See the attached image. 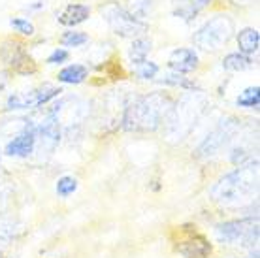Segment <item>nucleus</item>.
I'll use <instances>...</instances> for the list:
<instances>
[{
    "instance_id": "nucleus-1",
    "label": "nucleus",
    "mask_w": 260,
    "mask_h": 258,
    "mask_svg": "<svg viewBox=\"0 0 260 258\" xmlns=\"http://www.w3.org/2000/svg\"><path fill=\"white\" fill-rule=\"evenodd\" d=\"M256 187H258V162L251 160L249 164H241L240 168L222 175L211 187L209 196L219 204L230 206L247 200L249 196L256 192Z\"/></svg>"
},
{
    "instance_id": "nucleus-2",
    "label": "nucleus",
    "mask_w": 260,
    "mask_h": 258,
    "mask_svg": "<svg viewBox=\"0 0 260 258\" xmlns=\"http://www.w3.org/2000/svg\"><path fill=\"white\" fill-rule=\"evenodd\" d=\"M170 100L160 92L138 96L130 104L123 117V128L130 132H153L160 126Z\"/></svg>"
},
{
    "instance_id": "nucleus-3",
    "label": "nucleus",
    "mask_w": 260,
    "mask_h": 258,
    "mask_svg": "<svg viewBox=\"0 0 260 258\" xmlns=\"http://www.w3.org/2000/svg\"><path fill=\"white\" fill-rule=\"evenodd\" d=\"M232 36H234V21L230 15L221 13L206 21L194 33L192 42L204 51H219L230 42Z\"/></svg>"
},
{
    "instance_id": "nucleus-4",
    "label": "nucleus",
    "mask_w": 260,
    "mask_h": 258,
    "mask_svg": "<svg viewBox=\"0 0 260 258\" xmlns=\"http://www.w3.org/2000/svg\"><path fill=\"white\" fill-rule=\"evenodd\" d=\"M100 12H102V17L106 19V23L110 25V28L117 36H123V38L138 36L140 38V34L147 30V25L143 21H138L136 17H132L123 6H119L115 2L102 6Z\"/></svg>"
},
{
    "instance_id": "nucleus-5",
    "label": "nucleus",
    "mask_w": 260,
    "mask_h": 258,
    "mask_svg": "<svg viewBox=\"0 0 260 258\" xmlns=\"http://www.w3.org/2000/svg\"><path fill=\"white\" fill-rule=\"evenodd\" d=\"M217 236L224 243L253 247L258 241V222L256 219L228 220L217 226Z\"/></svg>"
},
{
    "instance_id": "nucleus-6",
    "label": "nucleus",
    "mask_w": 260,
    "mask_h": 258,
    "mask_svg": "<svg viewBox=\"0 0 260 258\" xmlns=\"http://www.w3.org/2000/svg\"><path fill=\"white\" fill-rule=\"evenodd\" d=\"M40 142V151L47 155H51L55 147L60 142V124L59 117H57V110H53L49 115L36 126V143Z\"/></svg>"
},
{
    "instance_id": "nucleus-7",
    "label": "nucleus",
    "mask_w": 260,
    "mask_h": 258,
    "mask_svg": "<svg viewBox=\"0 0 260 258\" xmlns=\"http://www.w3.org/2000/svg\"><path fill=\"white\" fill-rule=\"evenodd\" d=\"M0 58L8 66H12L15 72H19V74H30V72H34V66H30L32 60L26 55L25 45L17 42V40H8V42L2 44V47H0Z\"/></svg>"
},
{
    "instance_id": "nucleus-8",
    "label": "nucleus",
    "mask_w": 260,
    "mask_h": 258,
    "mask_svg": "<svg viewBox=\"0 0 260 258\" xmlns=\"http://www.w3.org/2000/svg\"><path fill=\"white\" fill-rule=\"evenodd\" d=\"M34 147H36V126L28 121V123L25 124V128L21 130L12 142H8L4 153H6L8 156L25 158V156H28L32 153Z\"/></svg>"
},
{
    "instance_id": "nucleus-9",
    "label": "nucleus",
    "mask_w": 260,
    "mask_h": 258,
    "mask_svg": "<svg viewBox=\"0 0 260 258\" xmlns=\"http://www.w3.org/2000/svg\"><path fill=\"white\" fill-rule=\"evenodd\" d=\"M234 130H236V123H226V121H222V123L208 136V140L200 145V149H198L200 156L215 155V153L230 140V136L234 134Z\"/></svg>"
},
{
    "instance_id": "nucleus-10",
    "label": "nucleus",
    "mask_w": 260,
    "mask_h": 258,
    "mask_svg": "<svg viewBox=\"0 0 260 258\" xmlns=\"http://www.w3.org/2000/svg\"><path fill=\"white\" fill-rule=\"evenodd\" d=\"M168 66L176 74H189L198 68V55L190 47H179L176 51H172L168 58Z\"/></svg>"
},
{
    "instance_id": "nucleus-11",
    "label": "nucleus",
    "mask_w": 260,
    "mask_h": 258,
    "mask_svg": "<svg viewBox=\"0 0 260 258\" xmlns=\"http://www.w3.org/2000/svg\"><path fill=\"white\" fill-rule=\"evenodd\" d=\"M177 251L185 258H206L211 252V245L202 236L194 234V236H189L187 239L179 241Z\"/></svg>"
},
{
    "instance_id": "nucleus-12",
    "label": "nucleus",
    "mask_w": 260,
    "mask_h": 258,
    "mask_svg": "<svg viewBox=\"0 0 260 258\" xmlns=\"http://www.w3.org/2000/svg\"><path fill=\"white\" fill-rule=\"evenodd\" d=\"M89 15H91V8L87 6V4H68V6L59 13V23L60 25H66V26H76L79 23H83V21L89 19Z\"/></svg>"
},
{
    "instance_id": "nucleus-13",
    "label": "nucleus",
    "mask_w": 260,
    "mask_h": 258,
    "mask_svg": "<svg viewBox=\"0 0 260 258\" xmlns=\"http://www.w3.org/2000/svg\"><path fill=\"white\" fill-rule=\"evenodd\" d=\"M260 45V34L256 28H243L238 33V47H240V53L243 55H253V53L258 51Z\"/></svg>"
},
{
    "instance_id": "nucleus-14",
    "label": "nucleus",
    "mask_w": 260,
    "mask_h": 258,
    "mask_svg": "<svg viewBox=\"0 0 260 258\" xmlns=\"http://www.w3.org/2000/svg\"><path fill=\"white\" fill-rule=\"evenodd\" d=\"M89 78V70L83 64H70L59 72V81L66 85H79Z\"/></svg>"
},
{
    "instance_id": "nucleus-15",
    "label": "nucleus",
    "mask_w": 260,
    "mask_h": 258,
    "mask_svg": "<svg viewBox=\"0 0 260 258\" xmlns=\"http://www.w3.org/2000/svg\"><path fill=\"white\" fill-rule=\"evenodd\" d=\"M6 108L10 111L36 108V94H34V90H30V92H13V94H10V98H8V102H6Z\"/></svg>"
},
{
    "instance_id": "nucleus-16",
    "label": "nucleus",
    "mask_w": 260,
    "mask_h": 258,
    "mask_svg": "<svg viewBox=\"0 0 260 258\" xmlns=\"http://www.w3.org/2000/svg\"><path fill=\"white\" fill-rule=\"evenodd\" d=\"M253 66V60L251 57L243 55V53H230L226 57L222 58V68L228 72H243Z\"/></svg>"
},
{
    "instance_id": "nucleus-17",
    "label": "nucleus",
    "mask_w": 260,
    "mask_h": 258,
    "mask_svg": "<svg viewBox=\"0 0 260 258\" xmlns=\"http://www.w3.org/2000/svg\"><path fill=\"white\" fill-rule=\"evenodd\" d=\"M153 4H155V0H126V6L123 8L132 17H136L138 21H143L151 13Z\"/></svg>"
},
{
    "instance_id": "nucleus-18",
    "label": "nucleus",
    "mask_w": 260,
    "mask_h": 258,
    "mask_svg": "<svg viewBox=\"0 0 260 258\" xmlns=\"http://www.w3.org/2000/svg\"><path fill=\"white\" fill-rule=\"evenodd\" d=\"M149 51H151V40H147V38L134 40L128 49V57H130V60H132V64H140L142 60H145L147 55H149Z\"/></svg>"
},
{
    "instance_id": "nucleus-19",
    "label": "nucleus",
    "mask_w": 260,
    "mask_h": 258,
    "mask_svg": "<svg viewBox=\"0 0 260 258\" xmlns=\"http://www.w3.org/2000/svg\"><path fill=\"white\" fill-rule=\"evenodd\" d=\"M236 104L240 108H249V110H256L260 104V89L258 85L254 87H247L245 90H241L240 96L236 98Z\"/></svg>"
},
{
    "instance_id": "nucleus-20",
    "label": "nucleus",
    "mask_w": 260,
    "mask_h": 258,
    "mask_svg": "<svg viewBox=\"0 0 260 258\" xmlns=\"http://www.w3.org/2000/svg\"><path fill=\"white\" fill-rule=\"evenodd\" d=\"M198 12H200V8L196 6L192 0H176L174 2V13L185 21L196 19Z\"/></svg>"
},
{
    "instance_id": "nucleus-21",
    "label": "nucleus",
    "mask_w": 260,
    "mask_h": 258,
    "mask_svg": "<svg viewBox=\"0 0 260 258\" xmlns=\"http://www.w3.org/2000/svg\"><path fill=\"white\" fill-rule=\"evenodd\" d=\"M62 90L57 89V87H53V85L46 83L42 85L40 89H34V94H36V108H40V106H46L49 100H53L55 96H59Z\"/></svg>"
},
{
    "instance_id": "nucleus-22",
    "label": "nucleus",
    "mask_w": 260,
    "mask_h": 258,
    "mask_svg": "<svg viewBox=\"0 0 260 258\" xmlns=\"http://www.w3.org/2000/svg\"><path fill=\"white\" fill-rule=\"evenodd\" d=\"M89 42V36L85 33H79V30H70V33H64L60 36V44L64 47H79Z\"/></svg>"
},
{
    "instance_id": "nucleus-23",
    "label": "nucleus",
    "mask_w": 260,
    "mask_h": 258,
    "mask_svg": "<svg viewBox=\"0 0 260 258\" xmlns=\"http://www.w3.org/2000/svg\"><path fill=\"white\" fill-rule=\"evenodd\" d=\"M78 190V179L76 177H70V175H64L57 181V194L62 196V198H68L70 194H74Z\"/></svg>"
},
{
    "instance_id": "nucleus-24",
    "label": "nucleus",
    "mask_w": 260,
    "mask_h": 258,
    "mask_svg": "<svg viewBox=\"0 0 260 258\" xmlns=\"http://www.w3.org/2000/svg\"><path fill=\"white\" fill-rule=\"evenodd\" d=\"M134 72H136V76L140 79H153L156 74H158V66H156V62L145 58V60H142L140 64H136Z\"/></svg>"
},
{
    "instance_id": "nucleus-25",
    "label": "nucleus",
    "mask_w": 260,
    "mask_h": 258,
    "mask_svg": "<svg viewBox=\"0 0 260 258\" xmlns=\"http://www.w3.org/2000/svg\"><path fill=\"white\" fill-rule=\"evenodd\" d=\"M10 25L17 30V33L25 34V36H32L34 34V25L30 23V21L26 19H21V17H15V19L10 21Z\"/></svg>"
},
{
    "instance_id": "nucleus-26",
    "label": "nucleus",
    "mask_w": 260,
    "mask_h": 258,
    "mask_svg": "<svg viewBox=\"0 0 260 258\" xmlns=\"http://www.w3.org/2000/svg\"><path fill=\"white\" fill-rule=\"evenodd\" d=\"M162 83L174 85V87H190V83L185 78H183L181 74H168V76L162 79Z\"/></svg>"
},
{
    "instance_id": "nucleus-27",
    "label": "nucleus",
    "mask_w": 260,
    "mask_h": 258,
    "mask_svg": "<svg viewBox=\"0 0 260 258\" xmlns=\"http://www.w3.org/2000/svg\"><path fill=\"white\" fill-rule=\"evenodd\" d=\"M66 58H68V51L66 49H55V51L47 57V64H62Z\"/></svg>"
},
{
    "instance_id": "nucleus-28",
    "label": "nucleus",
    "mask_w": 260,
    "mask_h": 258,
    "mask_svg": "<svg viewBox=\"0 0 260 258\" xmlns=\"http://www.w3.org/2000/svg\"><path fill=\"white\" fill-rule=\"evenodd\" d=\"M192 2H194L196 6H198V8H200V10H202V8H206V6H208V4H211L213 0H192Z\"/></svg>"
}]
</instances>
